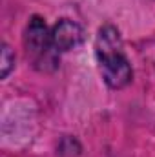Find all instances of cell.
Wrapping results in <instances>:
<instances>
[{"label": "cell", "mask_w": 155, "mask_h": 157, "mask_svg": "<svg viewBox=\"0 0 155 157\" xmlns=\"http://www.w3.org/2000/svg\"><path fill=\"white\" fill-rule=\"evenodd\" d=\"M95 55L102 80L112 90L126 88L133 78V68L124 53L120 33L115 26H102L95 39Z\"/></svg>", "instance_id": "cell-1"}, {"label": "cell", "mask_w": 155, "mask_h": 157, "mask_svg": "<svg viewBox=\"0 0 155 157\" xmlns=\"http://www.w3.org/2000/svg\"><path fill=\"white\" fill-rule=\"evenodd\" d=\"M24 48H26V55L31 60L33 68H37L39 71H53L59 68L60 53L57 51L53 44L51 28L39 15L31 17L29 22L26 24Z\"/></svg>", "instance_id": "cell-2"}, {"label": "cell", "mask_w": 155, "mask_h": 157, "mask_svg": "<svg viewBox=\"0 0 155 157\" xmlns=\"http://www.w3.org/2000/svg\"><path fill=\"white\" fill-rule=\"evenodd\" d=\"M84 35L86 33H84L82 26L77 24L75 20H70V18H60L51 28L53 44H55L59 53H64V51L78 48L84 42Z\"/></svg>", "instance_id": "cell-3"}, {"label": "cell", "mask_w": 155, "mask_h": 157, "mask_svg": "<svg viewBox=\"0 0 155 157\" xmlns=\"http://www.w3.org/2000/svg\"><path fill=\"white\" fill-rule=\"evenodd\" d=\"M13 64H15V55L11 53V48L7 44H2V78L9 75Z\"/></svg>", "instance_id": "cell-4"}]
</instances>
